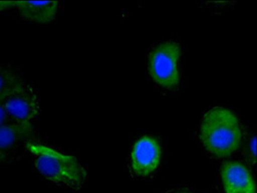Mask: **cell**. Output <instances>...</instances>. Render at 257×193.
<instances>
[{"label":"cell","mask_w":257,"mask_h":193,"mask_svg":"<svg viewBox=\"0 0 257 193\" xmlns=\"http://www.w3.org/2000/svg\"><path fill=\"white\" fill-rule=\"evenodd\" d=\"M181 56L179 44L169 40L155 47L148 56L151 78L164 90H174L179 85L178 64Z\"/></svg>","instance_id":"3957f363"},{"label":"cell","mask_w":257,"mask_h":193,"mask_svg":"<svg viewBox=\"0 0 257 193\" xmlns=\"http://www.w3.org/2000/svg\"><path fill=\"white\" fill-rule=\"evenodd\" d=\"M60 8L59 2H0V13H12L19 20L32 24L52 23L57 19Z\"/></svg>","instance_id":"52a82bcc"},{"label":"cell","mask_w":257,"mask_h":193,"mask_svg":"<svg viewBox=\"0 0 257 193\" xmlns=\"http://www.w3.org/2000/svg\"><path fill=\"white\" fill-rule=\"evenodd\" d=\"M243 138L240 118L230 109L216 106L205 112L200 126V140L211 155H231L243 144Z\"/></svg>","instance_id":"7a4b0ae2"},{"label":"cell","mask_w":257,"mask_h":193,"mask_svg":"<svg viewBox=\"0 0 257 193\" xmlns=\"http://www.w3.org/2000/svg\"><path fill=\"white\" fill-rule=\"evenodd\" d=\"M10 121L33 123L41 112L37 91L33 84L25 83L3 101Z\"/></svg>","instance_id":"8992f818"},{"label":"cell","mask_w":257,"mask_h":193,"mask_svg":"<svg viewBox=\"0 0 257 193\" xmlns=\"http://www.w3.org/2000/svg\"><path fill=\"white\" fill-rule=\"evenodd\" d=\"M220 178L224 193H256L253 176L241 162H225L220 169Z\"/></svg>","instance_id":"ba28073f"},{"label":"cell","mask_w":257,"mask_h":193,"mask_svg":"<svg viewBox=\"0 0 257 193\" xmlns=\"http://www.w3.org/2000/svg\"><path fill=\"white\" fill-rule=\"evenodd\" d=\"M34 123L9 121L0 125V163L19 160L27 152V145L34 140Z\"/></svg>","instance_id":"5b68a950"},{"label":"cell","mask_w":257,"mask_h":193,"mask_svg":"<svg viewBox=\"0 0 257 193\" xmlns=\"http://www.w3.org/2000/svg\"><path fill=\"white\" fill-rule=\"evenodd\" d=\"M27 152L33 159L35 170L49 183L73 191L80 190L87 183V170L74 155L38 140L29 142Z\"/></svg>","instance_id":"6da1fadb"},{"label":"cell","mask_w":257,"mask_h":193,"mask_svg":"<svg viewBox=\"0 0 257 193\" xmlns=\"http://www.w3.org/2000/svg\"><path fill=\"white\" fill-rule=\"evenodd\" d=\"M163 156L161 142L153 136L137 139L131 149L128 169L135 179H148L158 171Z\"/></svg>","instance_id":"277c9868"},{"label":"cell","mask_w":257,"mask_h":193,"mask_svg":"<svg viewBox=\"0 0 257 193\" xmlns=\"http://www.w3.org/2000/svg\"><path fill=\"white\" fill-rule=\"evenodd\" d=\"M25 83L20 67L13 63L0 62V102Z\"/></svg>","instance_id":"9c48e42d"},{"label":"cell","mask_w":257,"mask_h":193,"mask_svg":"<svg viewBox=\"0 0 257 193\" xmlns=\"http://www.w3.org/2000/svg\"><path fill=\"white\" fill-rule=\"evenodd\" d=\"M10 120H9V118L7 116L4 104H3V102H0V125H3V124H5V123H7Z\"/></svg>","instance_id":"30bf717a"},{"label":"cell","mask_w":257,"mask_h":193,"mask_svg":"<svg viewBox=\"0 0 257 193\" xmlns=\"http://www.w3.org/2000/svg\"><path fill=\"white\" fill-rule=\"evenodd\" d=\"M164 193H197V192L185 190V189H175V190H171V191H166Z\"/></svg>","instance_id":"8fae6325"}]
</instances>
